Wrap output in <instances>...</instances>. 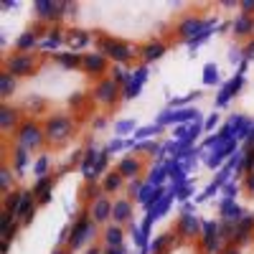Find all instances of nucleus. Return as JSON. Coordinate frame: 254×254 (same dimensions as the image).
I'll return each mask as SVG.
<instances>
[{"label":"nucleus","mask_w":254,"mask_h":254,"mask_svg":"<svg viewBox=\"0 0 254 254\" xmlns=\"http://www.w3.org/2000/svg\"><path fill=\"white\" fill-rule=\"evenodd\" d=\"M54 254H71V249H56Z\"/></svg>","instance_id":"obj_40"},{"label":"nucleus","mask_w":254,"mask_h":254,"mask_svg":"<svg viewBox=\"0 0 254 254\" xmlns=\"http://www.w3.org/2000/svg\"><path fill=\"white\" fill-rule=\"evenodd\" d=\"M132 214H135V206L130 198H117L115 206H112V221L125 226V224H130L132 221Z\"/></svg>","instance_id":"obj_14"},{"label":"nucleus","mask_w":254,"mask_h":254,"mask_svg":"<svg viewBox=\"0 0 254 254\" xmlns=\"http://www.w3.org/2000/svg\"><path fill=\"white\" fill-rule=\"evenodd\" d=\"M231 31H234V36H244V38H249V36H254V15H239L234 23H231Z\"/></svg>","instance_id":"obj_19"},{"label":"nucleus","mask_w":254,"mask_h":254,"mask_svg":"<svg viewBox=\"0 0 254 254\" xmlns=\"http://www.w3.org/2000/svg\"><path fill=\"white\" fill-rule=\"evenodd\" d=\"M41 44V38L36 31H26V33H20L18 41H15V51H23V54H31V49H36Z\"/></svg>","instance_id":"obj_20"},{"label":"nucleus","mask_w":254,"mask_h":254,"mask_svg":"<svg viewBox=\"0 0 254 254\" xmlns=\"http://www.w3.org/2000/svg\"><path fill=\"white\" fill-rule=\"evenodd\" d=\"M92 234H94V221H92L89 211H87V214H81L79 221H74V226L69 229V242H66V247L74 252V249H79L84 242H87Z\"/></svg>","instance_id":"obj_6"},{"label":"nucleus","mask_w":254,"mask_h":254,"mask_svg":"<svg viewBox=\"0 0 254 254\" xmlns=\"http://www.w3.org/2000/svg\"><path fill=\"white\" fill-rule=\"evenodd\" d=\"M117 130H120V132H127V130H132V125H122V122H120Z\"/></svg>","instance_id":"obj_39"},{"label":"nucleus","mask_w":254,"mask_h":254,"mask_svg":"<svg viewBox=\"0 0 254 254\" xmlns=\"http://www.w3.org/2000/svg\"><path fill=\"white\" fill-rule=\"evenodd\" d=\"M15 87H18V79L13 74H8V71L0 74V99H8L15 92Z\"/></svg>","instance_id":"obj_23"},{"label":"nucleus","mask_w":254,"mask_h":254,"mask_svg":"<svg viewBox=\"0 0 254 254\" xmlns=\"http://www.w3.org/2000/svg\"><path fill=\"white\" fill-rule=\"evenodd\" d=\"M122 242H125V229L120 224L104 229V247L107 249H122Z\"/></svg>","instance_id":"obj_17"},{"label":"nucleus","mask_w":254,"mask_h":254,"mask_svg":"<svg viewBox=\"0 0 254 254\" xmlns=\"http://www.w3.org/2000/svg\"><path fill=\"white\" fill-rule=\"evenodd\" d=\"M117 173L122 176V178H137L140 173H142V160H137V158H122L120 163H117Z\"/></svg>","instance_id":"obj_15"},{"label":"nucleus","mask_w":254,"mask_h":254,"mask_svg":"<svg viewBox=\"0 0 254 254\" xmlns=\"http://www.w3.org/2000/svg\"><path fill=\"white\" fill-rule=\"evenodd\" d=\"M36 203H38V198L33 196V190H18V201H15L13 216H15L20 224H31L33 211H36Z\"/></svg>","instance_id":"obj_9"},{"label":"nucleus","mask_w":254,"mask_h":254,"mask_svg":"<svg viewBox=\"0 0 254 254\" xmlns=\"http://www.w3.org/2000/svg\"><path fill=\"white\" fill-rule=\"evenodd\" d=\"M33 10L41 20V26L44 23H51V26H59L64 13L69 10V3H49V0H41V3H33Z\"/></svg>","instance_id":"obj_7"},{"label":"nucleus","mask_w":254,"mask_h":254,"mask_svg":"<svg viewBox=\"0 0 254 254\" xmlns=\"http://www.w3.org/2000/svg\"><path fill=\"white\" fill-rule=\"evenodd\" d=\"M242 56H244L247 61H254V38H249L247 44H244V51H242Z\"/></svg>","instance_id":"obj_35"},{"label":"nucleus","mask_w":254,"mask_h":254,"mask_svg":"<svg viewBox=\"0 0 254 254\" xmlns=\"http://www.w3.org/2000/svg\"><path fill=\"white\" fill-rule=\"evenodd\" d=\"M214 26V20H203L201 15H186L178 20L176 26V36L188 41V44H198V41H203L208 36V28Z\"/></svg>","instance_id":"obj_3"},{"label":"nucleus","mask_w":254,"mask_h":254,"mask_svg":"<svg viewBox=\"0 0 254 254\" xmlns=\"http://www.w3.org/2000/svg\"><path fill=\"white\" fill-rule=\"evenodd\" d=\"M112 79L120 84V89L125 92L127 87H130V81H132V74H130V71H125L122 66H115V69H112Z\"/></svg>","instance_id":"obj_29"},{"label":"nucleus","mask_w":254,"mask_h":254,"mask_svg":"<svg viewBox=\"0 0 254 254\" xmlns=\"http://www.w3.org/2000/svg\"><path fill=\"white\" fill-rule=\"evenodd\" d=\"M36 69H38V59H36L33 54L15 51V54H8V56H5V71L13 74L15 79L31 76V74H36Z\"/></svg>","instance_id":"obj_5"},{"label":"nucleus","mask_w":254,"mask_h":254,"mask_svg":"<svg viewBox=\"0 0 254 254\" xmlns=\"http://www.w3.org/2000/svg\"><path fill=\"white\" fill-rule=\"evenodd\" d=\"M0 183H3L5 193H10V183H13V173H10V168H3V173H0Z\"/></svg>","instance_id":"obj_32"},{"label":"nucleus","mask_w":254,"mask_h":254,"mask_svg":"<svg viewBox=\"0 0 254 254\" xmlns=\"http://www.w3.org/2000/svg\"><path fill=\"white\" fill-rule=\"evenodd\" d=\"M165 51H168V44H165V41L153 38V41H147V44H142V46L137 49V56H140L145 64H153V61L163 59Z\"/></svg>","instance_id":"obj_12"},{"label":"nucleus","mask_w":254,"mask_h":254,"mask_svg":"<svg viewBox=\"0 0 254 254\" xmlns=\"http://www.w3.org/2000/svg\"><path fill=\"white\" fill-rule=\"evenodd\" d=\"M54 61L59 64V66H64V69H81V56L79 54H56L54 56Z\"/></svg>","instance_id":"obj_24"},{"label":"nucleus","mask_w":254,"mask_h":254,"mask_svg":"<svg viewBox=\"0 0 254 254\" xmlns=\"http://www.w3.org/2000/svg\"><path fill=\"white\" fill-rule=\"evenodd\" d=\"M219 254H242V252H239V247H237V244H226Z\"/></svg>","instance_id":"obj_37"},{"label":"nucleus","mask_w":254,"mask_h":254,"mask_svg":"<svg viewBox=\"0 0 254 254\" xmlns=\"http://www.w3.org/2000/svg\"><path fill=\"white\" fill-rule=\"evenodd\" d=\"M10 163H13V171H15V173H23V168L28 165V150H23V147H18V145H15Z\"/></svg>","instance_id":"obj_28"},{"label":"nucleus","mask_w":254,"mask_h":254,"mask_svg":"<svg viewBox=\"0 0 254 254\" xmlns=\"http://www.w3.org/2000/svg\"><path fill=\"white\" fill-rule=\"evenodd\" d=\"M81 69L87 74H92V76H102L104 71L110 69V59L102 56L99 51L97 54H84L81 56Z\"/></svg>","instance_id":"obj_10"},{"label":"nucleus","mask_w":254,"mask_h":254,"mask_svg":"<svg viewBox=\"0 0 254 254\" xmlns=\"http://www.w3.org/2000/svg\"><path fill=\"white\" fill-rule=\"evenodd\" d=\"M36 173H38V178H44L49 173V155H41L36 160Z\"/></svg>","instance_id":"obj_31"},{"label":"nucleus","mask_w":254,"mask_h":254,"mask_svg":"<svg viewBox=\"0 0 254 254\" xmlns=\"http://www.w3.org/2000/svg\"><path fill=\"white\" fill-rule=\"evenodd\" d=\"M92 97H94V102L115 107V104L120 102V97H122V89H120V84L115 79H99L94 84V89H92Z\"/></svg>","instance_id":"obj_8"},{"label":"nucleus","mask_w":254,"mask_h":254,"mask_svg":"<svg viewBox=\"0 0 254 254\" xmlns=\"http://www.w3.org/2000/svg\"><path fill=\"white\" fill-rule=\"evenodd\" d=\"M122 183H125V178H122L117 171H112V173H107V176H104V181H102V188H104V193H117V190L122 188Z\"/></svg>","instance_id":"obj_25"},{"label":"nucleus","mask_w":254,"mask_h":254,"mask_svg":"<svg viewBox=\"0 0 254 254\" xmlns=\"http://www.w3.org/2000/svg\"><path fill=\"white\" fill-rule=\"evenodd\" d=\"M198 231H201V221H198L196 216H181V219H178V229H176V234H181V237L190 239V237H196Z\"/></svg>","instance_id":"obj_18"},{"label":"nucleus","mask_w":254,"mask_h":254,"mask_svg":"<svg viewBox=\"0 0 254 254\" xmlns=\"http://www.w3.org/2000/svg\"><path fill=\"white\" fill-rule=\"evenodd\" d=\"M66 41L74 46V49H81L89 44V31H81V28H74V31H66Z\"/></svg>","instance_id":"obj_27"},{"label":"nucleus","mask_w":254,"mask_h":254,"mask_svg":"<svg viewBox=\"0 0 254 254\" xmlns=\"http://www.w3.org/2000/svg\"><path fill=\"white\" fill-rule=\"evenodd\" d=\"M26 110H31L33 115H38V112H44V110H46V102H44V99H38V97H31V102H26Z\"/></svg>","instance_id":"obj_30"},{"label":"nucleus","mask_w":254,"mask_h":254,"mask_svg":"<svg viewBox=\"0 0 254 254\" xmlns=\"http://www.w3.org/2000/svg\"><path fill=\"white\" fill-rule=\"evenodd\" d=\"M242 81H244V76H242V74H237V76L231 79V81L226 84V87H224V89L219 92V99H216V104H219V107H224V104L229 102V97L239 92V87H242Z\"/></svg>","instance_id":"obj_21"},{"label":"nucleus","mask_w":254,"mask_h":254,"mask_svg":"<svg viewBox=\"0 0 254 254\" xmlns=\"http://www.w3.org/2000/svg\"><path fill=\"white\" fill-rule=\"evenodd\" d=\"M252 231H254V219H242L234 224V239H231V244H247L252 239Z\"/></svg>","instance_id":"obj_16"},{"label":"nucleus","mask_w":254,"mask_h":254,"mask_svg":"<svg viewBox=\"0 0 254 254\" xmlns=\"http://www.w3.org/2000/svg\"><path fill=\"white\" fill-rule=\"evenodd\" d=\"M206 81H208V84L216 81V66H206Z\"/></svg>","instance_id":"obj_36"},{"label":"nucleus","mask_w":254,"mask_h":254,"mask_svg":"<svg viewBox=\"0 0 254 254\" xmlns=\"http://www.w3.org/2000/svg\"><path fill=\"white\" fill-rule=\"evenodd\" d=\"M104 168H107V153H99V155H97V163H94V171H92V176L102 173Z\"/></svg>","instance_id":"obj_33"},{"label":"nucleus","mask_w":254,"mask_h":254,"mask_svg":"<svg viewBox=\"0 0 254 254\" xmlns=\"http://www.w3.org/2000/svg\"><path fill=\"white\" fill-rule=\"evenodd\" d=\"M145 76H147V69L145 66H140L135 74H132V81H130V87H127L122 94L125 97H135L137 92H140V87H142V81H145Z\"/></svg>","instance_id":"obj_26"},{"label":"nucleus","mask_w":254,"mask_h":254,"mask_svg":"<svg viewBox=\"0 0 254 254\" xmlns=\"http://www.w3.org/2000/svg\"><path fill=\"white\" fill-rule=\"evenodd\" d=\"M0 125H3L5 132H15L18 127L23 125L20 122V110L8 104V102H3V107H0Z\"/></svg>","instance_id":"obj_13"},{"label":"nucleus","mask_w":254,"mask_h":254,"mask_svg":"<svg viewBox=\"0 0 254 254\" xmlns=\"http://www.w3.org/2000/svg\"><path fill=\"white\" fill-rule=\"evenodd\" d=\"M76 130V122L71 115H61V112H54L44 120V132H46V142L49 145H61L66 142Z\"/></svg>","instance_id":"obj_1"},{"label":"nucleus","mask_w":254,"mask_h":254,"mask_svg":"<svg viewBox=\"0 0 254 254\" xmlns=\"http://www.w3.org/2000/svg\"><path fill=\"white\" fill-rule=\"evenodd\" d=\"M112 206L115 201H110L107 196H99L97 201H92V208H89V216L94 224H107L112 221Z\"/></svg>","instance_id":"obj_11"},{"label":"nucleus","mask_w":254,"mask_h":254,"mask_svg":"<svg viewBox=\"0 0 254 254\" xmlns=\"http://www.w3.org/2000/svg\"><path fill=\"white\" fill-rule=\"evenodd\" d=\"M51 186H54V181L49 178V176H44V178H38V183L33 186V196L41 201V203H46L49 198H51Z\"/></svg>","instance_id":"obj_22"},{"label":"nucleus","mask_w":254,"mask_h":254,"mask_svg":"<svg viewBox=\"0 0 254 254\" xmlns=\"http://www.w3.org/2000/svg\"><path fill=\"white\" fill-rule=\"evenodd\" d=\"M13 140L18 147L23 150H36L46 142V132H44V125L36 122V120H23V125L13 132Z\"/></svg>","instance_id":"obj_4"},{"label":"nucleus","mask_w":254,"mask_h":254,"mask_svg":"<svg viewBox=\"0 0 254 254\" xmlns=\"http://www.w3.org/2000/svg\"><path fill=\"white\" fill-rule=\"evenodd\" d=\"M239 8H242V13H244V15H252V13H254V3H242Z\"/></svg>","instance_id":"obj_38"},{"label":"nucleus","mask_w":254,"mask_h":254,"mask_svg":"<svg viewBox=\"0 0 254 254\" xmlns=\"http://www.w3.org/2000/svg\"><path fill=\"white\" fill-rule=\"evenodd\" d=\"M97 49H99L102 56H107L110 61H115L117 66H122V64H130V61L137 56V51L127 44V41H122V38H110V36H99V38H97Z\"/></svg>","instance_id":"obj_2"},{"label":"nucleus","mask_w":254,"mask_h":254,"mask_svg":"<svg viewBox=\"0 0 254 254\" xmlns=\"http://www.w3.org/2000/svg\"><path fill=\"white\" fill-rule=\"evenodd\" d=\"M15 201H18V190L5 193V211H8V214H13V211H15Z\"/></svg>","instance_id":"obj_34"}]
</instances>
